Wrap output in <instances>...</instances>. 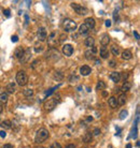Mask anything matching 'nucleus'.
Segmentation results:
<instances>
[{
  "instance_id": "1",
  "label": "nucleus",
  "mask_w": 140,
  "mask_h": 148,
  "mask_svg": "<svg viewBox=\"0 0 140 148\" xmlns=\"http://www.w3.org/2000/svg\"><path fill=\"white\" fill-rule=\"evenodd\" d=\"M48 131L45 128H41V129H39V130L37 131V133H36V142L37 143H43V142H45L47 139L48 138Z\"/></svg>"
},
{
  "instance_id": "2",
  "label": "nucleus",
  "mask_w": 140,
  "mask_h": 148,
  "mask_svg": "<svg viewBox=\"0 0 140 148\" xmlns=\"http://www.w3.org/2000/svg\"><path fill=\"white\" fill-rule=\"evenodd\" d=\"M16 83L20 86H25L28 83V76L24 71H18L16 73Z\"/></svg>"
},
{
  "instance_id": "3",
  "label": "nucleus",
  "mask_w": 140,
  "mask_h": 148,
  "mask_svg": "<svg viewBox=\"0 0 140 148\" xmlns=\"http://www.w3.org/2000/svg\"><path fill=\"white\" fill-rule=\"evenodd\" d=\"M63 27L65 31H72L74 29H77V24L70 18H65L63 21Z\"/></svg>"
},
{
  "instance_id": "4",
  "label": "nucleus",
  "mask_w": 140,
  "mask_h": 148,
  "mask_svg": "<svg viewBox=\"0 0 140 148\" xmlns=\"http://www.w3.org/2000/svg\"><path fill=\"white\" fill-rule=\"evenodd\" d=\"M57 103H58V101H57V99H48V100L44 103V109L45 111H52V109H55V106L57 105Z\"/></svg>"
},
{
  "instance_id": "5",
  "label": "nucleus",
  "mask_w": 140,
  "mask_h": 148,
  "mask_svg": "<svg viewBox=\"0 0 140 148\" xmlns=\"http://www.w3.org/2000/svg\"><path fill=\"white\" fill-rule=\"evenodd\" d=\"M71 8L74 10V12L79 15H85L87 13V9L84 8L83 5H80L78 3H71Z\"/></svg>"
},
{
  "instance_id": "6",
  "label": "nucleus",
  "mask_w": 140,
  "mask_h": 148,
  "mask_svg": "<svg viewBox=\"0 0 140 148\" xmlns=\"http://www.w3.org/2000/svg\"><path fill=\"white\" fill-rule=\"evenodd\" d=\"M37 36H38V40H39V41H45L47 38V30H45V28L41 27V28L38 29Z\"/></svg>"
},
{
  "instance_id": "7",
  "label": "nucleus",
  "mask_w": 140,
  "mask_h": 148,
  "mask_svg": "<svg viewBox=\"0 0 140 148\" xmlns=\"http://www.w3.org/2000/svg\"><path fill=\"white\" fill-rule=\"evenodd\" d=\"M63 53L65 56L70 57V56L73 54V46L71 44H65L63 46Z\"/></svg>"
},
{
  "instance_id": "8",
  "label": "nucleus",
  "mask_w": 140,
  "mask_h": 148,
  "mask_svg": "<svg viewBox=\"0 0 140 148\" xmlns=\"http://www.w3.org/2000/svg\"><path fill=\"white\" fill-rule=\"evenodd\" d=\"M91 72H92V69H91V67H88V66H82L80 68V73H81V75H83V76L90 75Z\"/></svg>"
},
{
  "instance_id": "9",
  "label": "nucleus",
  "mask_w": 140,
  "mask_h": 148,
  "mask_svg": "<svg viewBox=\"0 0 140 148\" xmlns=\"http://www.w3.org/2000/svg\"><path fill=\"white\" fill-rule=\"evenodd\" d=\"M29 57H30V48H27L25 52H24L23 56H22V57L20 58V61H21L22 63H25L26 61H28Z\"/></svg>"
},
{
  "instance_id": "10",
  "label": "nucleus",
  "mask_w": 140,
  "mask_h": 148,
  "mask_svg": "<svg viewBox=\"0 0 140 148\" xmlns=\"http://www.w3.org/2000/svg\"><path fill=\"white\" fill-rule=\"evenodd\" d=\"M120 74H121L120 72H112V73H110L109 77H110V79H111L112 82L118 83L121 80V75Z\"/></svg>"
},
{
  "instance_id": "11",
  "label": "nucleus",
  "mask_w": 140,
  "mask_h": 148,
  "mask_svg": "<svg viewBox=\"0 0 140 148\" xmlns=\"http://www.w3.org/2000/svg\"><path fill=\"white\" fill-rule=\"evenodd\" d=\"M99 54H100V57L104 59H107L109 57V50H108L107 46H101L99 49Z\"/></svg>"
},
{
  "instance_id": "12",
  "label": "nucleus",
  "mask_w": 140,
  "mask_h": 148,
  "mask_svg": "<svg viewBox=\"0 0 140 148\" xmlns=\"http://www.w3.org/2000/svg\"><path fill=\"white\" fill-rule=\"evenodd\" d=\"M85 25H86V27H87L88 29H93L94 27H95V25H96V23H95V20L94 18H92V17H88V18H86L85 20Z\"/></svg>"
},
{
  "instance_id": "13",
  "label": "nucleus",
  "mask_w": 140,
  "mask_h": 148,
  "mask_svg": "<svg viewBox=\"0 0 140 148\" xmlns=\"http://www.w3.org/2000/svg\"><path fill=\"white\" fill-rule=\"evenodd\" d=\"M84 44H85V46H87V47H93L94 44H95V39H94L93 37H87L84 41Z\"/></svg>"
},
{
  "instance_id": "14",
  "label": "nucleus",
  "mask_w": 140,
  "mask_h": 148,
  "mask_svg": "<svg viewBox=\"0 0 140 148\" xmlns=\"http://www.w3.org/2000/svg\"><path fill=\"white\" fill-rule=\"evenodd\" d=\"M122 58L124 60H129V59L133 58V54H131V52L129 49H125L122 53Z\"/></svg>"
},
{
  "instance_id": "15",
  "label": "nucleus",
  "mask_w": 140,
  "mask_h": 148,
  "mask_svg": "<svg viewBox=\"0 0 140 148\" xmlns=\"http://www.w3.org/2000/svg\"><path fill=\"white\" fill-rule=\"evenodd\" d=\"M24 52H25V49H24L23 47H21V46L16 47V49H15V52H14V57L17 58V59H20L22 56H23Z\"/></svg>"
},
{
  "instance_id": "16",
  "label": "nucleus",
  "mask_w": 140,
  "mask_h": 148,
  "mask_svg": "<svg viewBox=\"0 0 140 148\" xmlns=\"http://www.w3.org/2000/svg\"><path fill=\"white\" fill-rule=\"evenodd\" d=\"M108 104H109L110 107H112V109H115V107L117 106V98H115V97H110L109 100H108Z\"/></svg>"
},
{
  "instance_id": "17",
  "label": "nucleus",
  "mask_w": 140,
  "mask_h": 148,
  "mask_svg": "<svg viewBox=\"0 0 140 148\" xmlns=\"http://www.w3.org/2000/svg\"><path fill=\"white\" fill-rule=\"evenodd\" d=\"M117 104H120V105H124V104L126 103V95L125 93H121L120 96L117 97Z\"/></svg>"
},
{
  "instance_id": "18",
  "label": "nucleus",
  "mask_w": 140,
  "mask_h": 148,
  "mask_svg": "<svg viewBox=\"0 0 140 148\" xmlns=\"http://www.w3.org/2000/svg\"><path fill=\"white\" fill-rule=\"evenodd\" d=\"M109 42H110V37L108 36V34H105L100 40V44L102 45V46H107V45L109 44Z\"/></svg>"
},
{
  "instance_id": "19",
  "label": "nucleus",
  "mask_w": 140,
  "mask_h": 148,
  "mask_svg": "<svg viewBox=\"0 0 140 148\" xmlns=\"http://www.w3.org/2000/svg\"><path fill=\"white\" fill-rule=\"evenodd\" d=\"M15 90H16V86H15L14 83H10V84H8V86H7L8 93H14Z\"/></svg>"
},
{
  "instance_id": "20",
  "label": "nucleus",
  "mask_w": 140,
  "mask_h": 148,
  "mask_svg": "<svg viewBox=\"0 0 140 148\" xmlns=\"http://www.w3.org/2000/svg\"><path fill=\"white\" fill-rule=\"evenodd\" d=\"M0 126H1L3 129H10L11 127H12V122H11L9 119H7V120H3V121L0 122Z\"/></svg>"
},
{
  "instance_id": "21",
  "label": "nucleus",
  "mask_w": 140,
  "mask_h": 148,
  "mask_svg": "<svg viewBox=\"0 0 140 148\" xmlns=\"http://www.w3.org/2000/svg\"><path fill=\"white\" fill-rule=\"evenodd\" d=\"M131 87V84L129 82H124V84L122 85V87H121V90L123 91V92H126V91H128L130 89Z\"/></svg>"
},
{
  "instance_id": "22",
  "label": "nucleus",
  "mask_w": 140,
  "mask_h": 148,
  "mask_svg": "<svg viewBox=\"0 0 140 148\" xmlns=\"http://www.w3.org/2000/svg\"><path fill=\"white\" fill-rule=\"evenodd\" d=\"M88 30H90V29L86 27L85 24H82V25L80 26V28H79V33L80 34H85V33H87V32H88Z\"/></svg>"
},
{
  "instance_id": "23",
  "label": "nucleus",
  "mask_w": 140,
  "mask_h": 148,
  "mask_svg": "<svg viewBox=\"0 0 140 148\" xmlns=\"http://www.w3.org/2000/svg\"><path fill=\"white\" fill-rule=\"evenodd\" d=\"M92 138H93V134L91 132H87L84 134V136H83V142H85V143H90L92 141Z\"/></svg>"
},
{
  "instance_id": "24",
  "label": "nucleus",
  "mask_w": 140,
  "mask_h": 148,
  "mask_svg": "<svg viewBox=\"0 0 140 148\" xmlns=\"http://www.w3.org/2000/svg\"><path fill=\"white\" fill-rule=\"evenodd\" d=\"M105 88H106V83H105L104 80H99L96 85V89L97 90H104Z\"/></svg>"
},
{
  "instance_id": "25",
  "label": "nucleus",
  "mask_w": 140,
  "mask_h": 148,
  "mask_svg": "<svg viewBox=\"0 0 140 148\" xmlns=\"http://www.w3.org/2000/svg\"><path fill=\"white\" fill-rule=\"evenodd\" d=\"M8 98H9V96H8V93H0V103H7L8 101Z\"/></svg>"
},
{
  "instance_id": "26",
  "label": "nucleus",
  "mask_w": 140,
  "mask_h": 148,
  "mask_svg": "<svg viewBox=\"0 0 140 148\" xmlns=\"http://www.w3.org/2000/svg\"><path fill=\"white\" fill-rule=\"evenodd\" d=\"M111 53H112V55H114V56L120 55V49H118V47L117 45H112L111 46Z\"/></svg>"
},
{
  "instance_id": "27",
  "label": "nucleus",
  "mask_w": 140,
  "mask_h": 148,
  "mask_svg": "<svg viewBox=\"0 0 140 148\" xmlns=\"http://www.w3.org/2000/svg\"><path fill=\"white\" fill-rule=\"evenodd\" d=\"M85 58L87 59V60H92V59H94V54H93V52H92L91 49H88V50H86V52H85Z\"/></svg>"
},
{
  "instance_id": "28",
  "label": "nucleus",
  "mask_w": 140,
  "mask_h": 148,
  "mask_svg": "<svg viewBox=\"0 0 140 148\" xmlns=\"http://www.w3.org/2000/svg\"><path fill=\"white\" fill-rule=\"evenodd\" d=\"M127 115H128V112L126 111V109H123V111H121V113H120V116H118V118H120L121 120H123V119H125V118L127 117Z\"/></svg>"
},
{
  "instance_id": "29",
  "label": "nucleus",
  "mask_w": 140,
  "mask_h": 148,
  "mask_svg": "<svg viewBox=\"0 0 140 148\" xmlns=\"http://www.w3.org/2000/svg\"><path fill=\"white\" fill-rule=\"evenodd\" d=\"M23 95L25 97H31L32 95H34V90L32 89H25L23 91Z\"/></svg>"
},
{
  "instance_id": "30",
  "label": "nucleus",
  "mask_w": 140,
  "mask_h": 148,
  "mask_svg": "<svg viewBox=\"0 0 140 148\" xmlns=\"http://www.w3.org/2000/svg\"><path fill=\"white\" fill-rule=\"evenodd\" d=\"M55 89H57V87H54V88H51L50 90H47V92H45V96L47 97H48V96H51L52 95V93L54 92V91H55Z\"/></svg>"
},
{
  "instance_id": "31",
  "label": "nucleus",
  "mask_w": 140,
  "mask_h": 148,
  "mask_svg": "<svg viewBox=\"0 0 140 148\" xmlns=\"http://www.w3.org/2000/svg\"><path fill=\"white\" fill-rule=\"evenodd\" d=\"M120 75H121V80H124V82H126V79H127V77H128V74L126 73V72H124V73L120 74Z\"/></svg>"
},
{
  "instance_id": "32",
  "label": "nucleus",
  "mask_w": 140,
  "mask_h": 148,
  "mask_svg": "<svg viewBox=\"0 0 140 148\" xmlns=\"http://www.w3.org/2000/svg\"><path fill=\"white\" fill-rule=\"evenodd\" d=\"M50 148H61V145L59 143H57V142H55V143H53L52 145H51Z\"/></svg>"
},
{
  "instance_id": "33",
  "label": "nucleus",
  "mask_w": 140,
  "mask_h": 148,
  "mask_svg": "<svg viewBox=\"0 0 140 148\" xmlns=\"http://www.w3.org/2000/svg\"><path fill=\"white\" fill-rule=\"evenodd\" d=\"M117 16H118V13H117V10H115L114 12H113V20L115 21H117Z\"/></svg>"
},
{
  "instance_id": "34",
  "label": "nucleus",
  "mask_w": 140,
  "mask_h": 148,
  "mask_svg": "<svg viewBox=\"0 0 140 148\" xmlns=\"http://www.w3.org/2000/svg\"><path fill=\"white\" fill-rule=\"evenodd\" d=\"M77 80H79V77H78L77 75H72V76L70 77V82H77Z\"/></svg>"
},
{
  "instance_id": "35",
  "label": "nucleus",
  "mask_w": 140,
  "mask_h": 148,
  "mask_svg": "<svg viewBox=\"0 0 140 148\" xmlns=\"http://www.w3.org/2000/svg\"><path fill=\"white\" fill-rule=\"evenodd\" d=\"M99 133H100V129H99V128H96V129H94V132L92 133V134H93V135H98Z\"/></svg>"
},
{
  "instance_id": "36",
  "label": "nucleus",
  "mask_w": 140,
  "mask_h": 148,
  "mask_svg": "<svg viewBox=\"0 0 140 148\" xmlns=\"http://www.w3.org/2000/svg\"><path fill=\"white\" fill-rule=\"evenodd\" d=\"M43 49V47H42V45L41 46L39 47V45H36V46H35V50H36L37 53H39V52H41V50Z\"/></svg>"
},
{
  "instance_id": "37",
  "label": "nucleus",
  "mask_w": 140,
  "mask_h": 148,
  "mask_svg": "<svg viewBox=\"0 0 140 148\" xmlns=\"http://www.w3.org/2000/svg\"><path fill=\"white\" fill-rule=\"evenodd\" d=\"M115 66H117V62H115L114 60H111V61L109 62V67H111V68H114Z\"/></svg>"
},
{
  "instance_id": "38",
  "label": "nucleus",
  "mask_w": 140,
  "mask_h": 148,
  "mask_svg": "<svg viewBox=\"0 0 140 148\" xmlns=\"http://www.w3.org/2000/svg\"><path fill=\"white\" fill-rule=\"evenodd\" d=\"M4 15L7 16V17H10V16H11V13H10V10L9 9L4 10Z\"/></svg>"
},
{
  "instance_id": "39",
  "label": "nucleus",
  "mask_w": 140,
  "mask_h": 148,
  "mask_svg": "<svg viewBox=\"0 0 140 148\" xmlns=\"http://www.w3.org/2000/svg\"><path fill=\"white\" fill-rule=\"evenodd\" d=\"M11 40H12V42H17L18 41V37L17 36H12Z\"/></svg>"
},
{
  "instance_id": "40",
  "label": "nucleus",
  "mask_w": 140,
  "mask_h": 148,
  "mask_svg": "<svg viewBox=\"0 0 140 148\" xmlns=\"http://www.w3.org/2000/svg\"><path fill=\"white\" fill-rule=\"evenodd\" d=\"M5 135H7V133H5V131H3V130H2V131H0V136H1L2 138H5Z\"/></svg>"
},
{
  "instance_id": "41",
  "label": "nucleus",
  "mask_w": 140,
  "mask_h": 148,
  "mask_svg": "<svg viewBox=\"0 0 140 148\" xmlns=\"http://www.w3.org/2000/svg\"><path fill=\"white\" fill-rule=\"evenodd\" d=\"M105 25H106V27H110V26H111V20H107L106 23H105Z\"/></svg>"
},
{
  "instance_id": "42",
  "label": "nucleus",
  "mask_w": 140,
  "mask_h": 148,
  "mask_svg": "<svg viewBox=\"0 0 140 148\" xmlns=\"http://www.w3.org/2000/svg\"><path fill=\"white\" fill-rule=\"evenodd\" d=\"M2 148H13V146L11 144H5V145L2 146Z\"/></svg>"
},
{
  "instance_id": "43",
  "label": "nucleus",
  "mask_w": 140,
  "mask_h": 148,
  "mask_svg": "<svg viewBox=\"0 0 140 148\" xmlns=\"http://www.w3.org/2000/svg\"><path fill=\"white\" fill-rule=\"evenodd\" d=\"M134 36H135V38H136L137 40H139V33L137 31H134Z\"/></svg>"
},
{
  "instance_id": "44",
  "label": "nucleus",
  "mask_w": 140,
  "mask_h": 148,
  "mask_svg": "<svg viewBox=\"0 0 140 148\" xmlns=\"http://www.w3.org/2000/svg\"><path fill=\"white\" fill-rule=\"evenodd\" d=\"M91 50H92V52H93L94 55H95V54L97 53V48H96L95 46H93V47H92V49H91Z\"/></svg>"
},
{
  "instance_id": "45",
  "label": "nucleus",
  "mask_w": 140,
  "mask_h": 148,
  "mask_svg": "<svg viewBox=\"0 0 140 148\" xmlns=\"http://www.w3.org/2000/svg\"><path fill=\"white\" fill-rule=\"evenodd\" d=\"M66 148H74V145H73V144H69Z\"/></svg>"
},
{
  "instance_id": "46",
  "label": "nucleus",
  "mask_w": 140,
  "mask_h": 148,
  "mask_svg": "<svg viewBox=\"0 0 140 148\" xmlns=\"http://www.w3.org/2000/svg\"><path fill=\"white\" fill-rule=\"evenodd\" d=\"M2 109H3V106H2V104L0 103V114H1V112H2Z\"/></svg>"
},
{
  "instance_id": "47",
  "label": "nucleus",
  "mask_w": 140,
  "mask_h": 148,
  "mask_svg": "<svg viewBox=\"0 0 140 148\" xmlns=\"http://www.w3.org/2000/svg\"><path fill=\"white\" fill-rule=\"evenodd\" d=\"M92 120H93V117H88L87 118V121H92Z\"/></svg>"
},
{
  "instance_id": "48",
  "label": "nucleus",
  "mask_w": 140,
  "mask_h": 148,
  "mask_svg": "<svg viewBox=\"0 0 140 148\" xmlns=\"http://www.w3.org/2000/svg\"><path fill=\"white\" fill-rule=\"evenodd\" d=\"M96 63L99 64V63H100V60H99V59H96Z\"/></svg>"
},
{
  "instance_id": "49",
  "label": "nucleus",
  "mask_w": 140,
  "mask_h": 148,
  "mask_svg": "<svg viewBox=\"0 0 140 148\" xmlns=\"http://www.w3.org/2000/svg\"><path fill=\"white\" fill-rule=\"evenodd\" d=\"M126 148H131V144H127V146H126Z\"/></svg>"
},
{
  "instance_id": "50",
  "label": "nucleus",
  "mask_w": 140,
  "mask_h": 148,
  "mask_svg": "<svg viewBox=\"0 0 140 148\" xmlns=\"http://www.w3.org/2000/svg\"><path fill=\"white\" fill-rule=\"evenodd\" d=\"M35 148H44V147H43V146H36Z\"/></svg>"
}]
</instances>
